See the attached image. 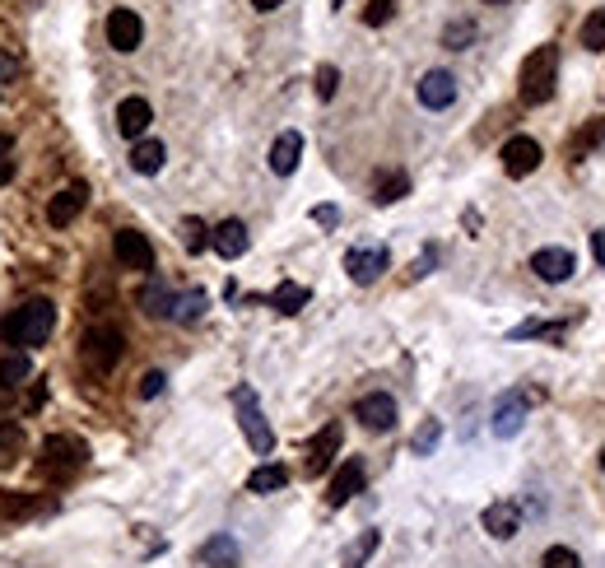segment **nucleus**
<instances>
[{
    "mask_svg": "<svg viewBox=\"0 0 605 568\" xmlns=\"http://www.w3.org/2000/svg\"><path fill=\"white\" fill-rule=\"evenodd\" d=\"M354 420H359L363 429H373V433H387L391 424H396V401H391L387 392L359 396V406H354Z\"/></svg>",
    "mask_w": 605,
    "mask_h": 568,
    "instance_id": "9d476101",
    "label": "nucleus"
},
{
    "mask_svg": "<svg viewBox=\"0 0 605 568\" xmlns=\"http://www.w3.org/2000/svg\"><path fill=\"white\" fill-rule=\"evenodd\" d=\"M484 5H508V0H484Z\"/></svg>",
    "mask_w": 605,
    "mask_h": 568,
    "instance_id": "49530a36",
    "label": "nucleus"
},
{
    "mask_svg": "<svg viewBox=\"0 0 605 568\" xmlns=\"http://www.w3.org/2000/svg\"><path fill=\"white\" fill-rule=\"evenodd\" d=\"M42 396H47V387H42V382H38V387L28 392V410H38V406H42Z\"/></svg>",
    "mask_w": 605,
    "mask_h": 568,
    "instance_id": "c03bdc74",
    "label": "nucleus"
},
{
    "mask_svg": "<svg viewBox=\"0 0 605 568\" xmlns=\"http://www.w3.org/2000/svg\"><path fill=\"white\" fill-rule=\"evenodd\" d=\"M149 122H154V108H149L145 98H121V108H117V131L126 140H145Z\"/></svg>",
    "mask_w": 605,
    "mask_h": 568,
    "instance_id": "f3484780",
    "label": "nucleus"
},
{
    "mask_svg": "<svg viewBox=\"0 0 605 568\" xmlns=\"http://www.w3.org/2000/svg\"><path fill=\"white\" fill-rule=\"evenodd\" d=\"M336 89H340V70L322 66V70H317V98H336Z\"/></svg>",
    "mask_w": 605,
    "mask_h": 568,
    "instance_id": "58836bf2",
    "label": "nucleus"
},
{
    "mask_svg": "<svg viewBox=\"0 0 605 568\" xmlns=\"http://www.w3.org/2000/svg\"><path fill=\"white\" fill-rule=\"evenodd\" d=\"M182 247L187 252H205L210 247V229H205L201 219H182Z\"/></svg>",
    "mask_w": 605,
    "mask_h": 568,
    "instance_id": "f704fd0d",
    "label": "nucleus"
},
{
    "mask_svg": "<svg viewBox=\"0 0 605 568\" xmlns=\"http://www.w3.org/2000/svg\"><path fill=\"white\" fill-rule=\"evenodd\" d=\"M433 261H438V247H424V257L415 261V271H410V275H415V280H419V275H429V271H433Z\"/></svg>",
    "mask_w": 605,
    "mask_h": 568,
    "instance_id": "79ce46f5",
    "label": "nucleus"
},
{
    "mask_svg": "<svg viewBox=\"0 0 605 568\" xmlns=\"http://www.w3.org/2000/svg\"><path fill=\"white\" fill-rule=\"evenodd\" d=\"M56 331V303L52 298H28V303H19L14 308V317L5 322V336H10V345H24V350H38V345H47Z\"/></svg>",
    "mask_w": 605,
    "mask_h": 568,
    "instance_id": "f257e3e1",
    "label": "nucleus"
},
{
    "mask_svg": "<svg viewBox=\"0 0 605 568\" xmlns=\"http://www.w3.org/2000/svg\"><path fill=\"white\" fill-rule=\"evenodd\" d=\"M201 312H205V294H201V289H191V294H177L173 322H196Z\"/></svg>",
    "mask_w": 605,
    "mask_h": 568,
    "instance_id": "7c9ffc66",
    "label": "nucleus"
},
{
    "mask_svg": "<svg viewBox=\"0 0 605 568\" xmlns=\"http://www.w3.org/2000/svg\"><path fill=\"white\" fill-rule=\"evenodd\" d=\"M19 452H24V429H19V424H0V471H5Z\"/></svg>",
    "mask_w": 605,
    "mask_h": 568,
    "instance_id": "cd10ccee",
    "label": "nucleus"
},
{
    "mask_svg": "<svg viewBox=\"0 0 605 568\" xmlns=\"http://www.w3.org/2000/svg\"><path fill=\"white\" fill-rule=\"evenodd\" d=\"M163 159H168L163 140H135V149H131V168H135V173L154 177V173L163 168Z\"/></svg>",
    "mask_w": 605,
    "mask_h": 568,
    "instance_id": "4be33fe9",
    "label": "nucleus"
},
{
    "mask_svg": "<svg viewBox=\"0 0 605 568\" xmlns=\"http://www.w3.org/2000/svg\"><path fill=\"white\" fill-rule=\"evenodd\" d=\"M173 303H177V294L163 280H149L145 289H140V308H145V317H173Z\"/></svg>",
    "mask_w": 605,
    "mask_h": 568,
    "instance_id": "412c9836",
    "label": "nucleus"
},
{
    "mask_svg": "<svg viewBox=\"0 0 605 568\" xmlns=\"http://www.w3.org/2000/svg\"><path fill=\"white\" fill-rule=\"evenodd\" d=\"M517 527H522V508H517L512 499H498V503L484 508V531H489L494 541H512Z\"/></svg>",
    "mask_w": 605,
    "mask_h": 568,
    "instance_id": "dca6fc26",
    "label": "nucleus"
},
{
    "mask_svg": "<svg viewBox=\"0 0 605 568\" xmlns=\"http://www.w3.org/2000/svg\"><path fill=\"white\" fill-rule=\"evenodd\" d=\"M89 461V447L80 443V438H70V433H56V438H47L42 443V471L52 475V480H66V475H75Z\"/></svg>",
    "mask_w": 605,
    "mask_h": 568,
    "instance_id": "39448f33",
    "label": "nucleus"
},
{
    "mask_svg": "<svg viewBox=\"0 0 605 568\" xmlns=\"http://www.w3.org/2000/svg\"><path fill=\"white\" fill-rule=\"evenodd\" d=\"M536 401V392H503L494 406V433L498 438H512V433L526 424V406Z\"/></svg>",
    "mask_w": 605,
    "mask_h": 568,
    "instance_id": "1a4fd4ad",
    "label": "nucleus"
},
{
    "mask_svg": "<svg viewBox=\"0 0 605 568\" xmlns=\"http://www.w3.org/2000/svg\"><path fill=\"white\" fill-rule=\"evenodd\" d=\"M554 75H559V52H554V47H536V52L526 56V61H522V75H517V94H522L526 108H540V103H550Z\"/></svg>",
    "mask_w": 605,
    "mask_h": 568,
    "instance_id": "f03ea898",
    "label": "nucleus"
},
{
    "mask_svg": "<svg viewBox=\"0 0 605 568\" xmlns=\"http://www.w3.org/2000/svg\"><path fill=\"white\" fill-rule=\"evenodd\" d=\"M256 10H280V0H252Z\"/></svg>",
    "mask_w": 605,
    "mask_h": 568,
    "instance_id": "a18cd8bd",
    "label": "nucleus"
},
{
    "mask_svg": "<svg viewBox=\"0 0 605 568\" xmlns=\"http://www.w3.org/2000/svg\"><path fill=\"white\" fill-rule=\"evenodd\" d=\"M14 182V136H0V187Z\"/></svg>",
    "mask_w": 605,
    "mask_h": 568,
    "instance_id": "4c0bfd02",
    "label": "nucleus"
},
{
    "mask_svg": "<svg viewBox=\"0 0 605 568\" xmlns=\"http://www.w3.org/2000/svg\"><path fill=\"white\" fill-rule=\"evenodd\" d=\"M121 354H126V336H121L117 326H89L80 340V359L89 373H98V378H108L112 368L121 364Z\"/></svg>",
    "mask_w": 605,
    "mask_h": 568,
    "instance_id": "7ed1b4c3",
    "label": "nucleus"
},
{
    "mask_svg": "<svg viewBox=\"0 0 605 568\" xmlns=\"http://www.w3.org/2000/svg\"><path fill=\"white\" fill-rule=\"evenodd\" d=\"M471 42H475V19H457V24L443 28V47H452V52L471 47Z\"/></svg>",
    "mask_w": 605,
    "mask_h": 568,
    "instance_id": "473e14b6",
    "label": "nucleus"
},
{
    "mask_svg": "<svg viewBox=\"0 0 605 568\" xmlns=\"http://www.w3.org/2000/svg\"><path fill=\"white\" fill-rule=\"evenodd\" d=\"M363 480H368V475H363V461L350 457L336 475H331V485H326V503H331V508H345L354 494H363Z\"/></svg>",
    "mask_w": 605,
    "mask_h": 568,
    "instance_id": "f8f14e48",
    "label": "nucleus"
},
{
    "mask_svg": "<svg viewBox=\"0 0 605 568\" xmlns=\"http://www.w3.org/2000/svg\"><path fill=\"white\" fill-rule=\"evenodd\" d=\"M592 257L605 266V229H596V233H592Z\"/></svg>",
    "mask_w": 605,
    "mask_h": 568,
    "instance_id": "37998d69",
    "label": "nucleus"
},
{
    "mask_svg": "<svg viewBox=\"0 0 605 568\" xmlns=\"http://www.w3.org/2000/svg\"><path fill=\"white\" fill-rule=\"evenodd\" d=\"M201 559L210 568H238V541H233V536H210V541L201 545Z\"/></svg>",
    "mask_w": 605,
    "mask_h": 568,
    "instance_id": "5701e85b",
    "label": "nucleus"
},
{
    "mask_svg": "<svg viewBox=\"0 0 605 568\" xmlns=\"http://www.w3.org/2000/svg\"><path fill=\"white\" fill-rule=\"evenodd\" d=\"M112 252H117V266H126V271H154V243L140 229H117Z\"/></svg>",
    "mask_w": 605,
    "mask_h": 568,
    "instance_id": "423d86ee",
    "label": "nucleus"
},
{
    "mask_svg": "<svg viewBox=\"0 0 605 568\" xmlns=\"http://www.w3.org/2000/svg\"><path fill=\"white\" fill-rule=\"evenodd\" d=\"M405 191H410V177H405V173H382V177H377V187H373V201L391 205V201H401Z\"/></svg>",
    "mask_w": 605,
    "mask_h": 568,
    "instance_id": "a878e982",
    "label": "nucleus"
},
{
    "mask_svg": "<svg viewBox=\"0 0 605 568\" xmlns=\"http://www.w3.org/2000/svg\"><path fill=\"white\" fill-rule=\"evenodd\" d=\"M601 471H605V447H601Z\"/></svg>",
    "mask_w": 605,
    "mask_h": 568,
    "instance_id": "de8ad7c7",
    "label": "nucleus"
},
{
    "mask_svg": "<svg viewBox=\"0 0 605 568\" xmlns=\"http://www.w3.org/2000/svg\"><path fill=\"white\" fill-rule=\"evenodd\" d=\"M233 406H238V424H242V433H247L252 452L256 457H270V452H275V433H270L266 415H261V406H256L252 387H238V392H233Z\"/></svg>",
    "mask_w": 605,
    "mask_h": 568,
    "instance_id": "20e7f679",
    "label": "nucleus"
},
{
    "mask_svg": "<svg viewBox=\"0 0 605 568\" xmlns=\"http://www.w3.org/2000/svg\"><path fill=\"white\" fill-rule=\"evenodd\" d=\"M289 485V471L284 466H275V461H266V466H256L252 475H247V489L252 494H275V489Z\"/></svg>",
    "mask_w": 605,
    "mask_h": 568,
    "instance_id": "b1692460",
    "label": "nucleus"
},
{
    "mask_svg": "<svg viewBox=\"0 0 605 568\" xmlns=\"http://www.w3.org/2000/svg\"><path fill=\"white\" fill-rule=\"evenodd\" d=\"M396 5H401V0H368V5H363V24H368V28H382L391 14H396Z\"/></svg>",
    "mask_w": 605,
    "mask_h": 568,
    "instance_id": "c9c22d12",
    "label": "nucleus"
},
{
    "mask_svg": "<svg viewBox=\"0 0 605 568\" xmlns=\"http://www.w3.org/2000/svg\"><path fill=\"white\" fill-rule=\"evenodd\" d=\"M312 219H317L322 229H336V224H340V210H336V205H317V210H312Z\"/></svg>",
    "mask_w": 605,
    "mask_h": 568,
    "instance_id": "a19ab883",
    "label": "nucleus"
},
{
    "mask_svg": "<svg viewBox=\"0 0 605 568\" xmlns=\"http://www.w3.org/2000/svg\"><path fill=\"white\" fill-rule=\"evenodd\" d=\"M438 438H443V424H438V420H424V424H419V433L410 438V452H415V457H429L433 447H438Z\"/></svg>",
    "mask_w": 605,
    "mask_h": 568,
    "instance_id": "c756f323",
    "label": "nucleus"
},
{
    "mask_svg": "<svg viewBox=\"0 0 605 568\" xmlns=\"http://www.w3.org/2000/svg\"><path fill=\"white\" fill-rule=\"evenodd\" d=\"M531 271H536V280H545V284H564L568 275L578 271V261H573L568 247H540L536 257H531Z\"/></svg>",
    "mask_w": 605,
    "mask_h": 568,
    "instance_id": "9b49d317",
    "label": "nucleus"
},
{
    "mask_svg": "<svg viewBox=\"0 0 605 568\" xmlns=\"http://www.w3.org/2000/svg\"><path fill=\"white\" fill-rule=\"evenodd\" d=\"M308 289L303 284H280L275 294H270V308L275 312H284V317H294V312H303V303H308Z\"/></svg>",
    "mask_w": 605,
    "mask_h": 568,
    "instance_id": "393cba45",
    "label": "nucleus"
},
{
    "mask_svg": "<svg viewBox=\"0 0 605 568\" xmlns=\"http://www.w3.org/2000/svg\"><path fill=\"white\" fill-rule=\"evenodd\" d=\"M419 103L429 112H443L457 103V80H452V70H429L424 80H419Z\"/></svg>",
    "mask_w": 605,
    "mask_h": 568,
    "instance_id": "4468645a",
    "label": "nucleus"
},
{
    "mask_svg": "<svg viewBox=\"0 0 605 568\" xmlns=\"http://www.w3.org/2000/svg\"><path fill=\"white\" fill-rule=\"evenodd\" d=\"M298 159H303V136H298V131H284V136H275V145H270V173L289 177L298 168Z\"/></svg>",
    "mask_w": 605,
    "mask_h": 568,
    "instance_id": "aec40b11",
    "label": "nucleus"
},
{
    "mask_svg": "<svg viewBox=\"0 0 605 568\" xmlns=\"http://www.w3.org/2000/svg\"><path fill=\"white\" fill-rule=\"evenodd\" d=\"M387 266H391L387 247H350V252H345V271H350L354 284H373Z\"/></svg>",
    "mask_w": 605,
    "mask_h": 568,
    "instance_id": "0eeeda50",
    "label": "nucleus"
},
{
    "mask_svg": "<svg viewBox=\"0 0 605 568\" xmlns=\"http://www.w3.org/2000/svg\"><path fill=\"white\" fill-rule=\"evenodd\" d=\"M340 438H345V429H340V424H326V429L312 438V443H308V475H322L326 466L336 461Z\"/></svg>",
    "mask_w": 605,
    "mask_h": 568,
    "instance_id": "a211bd4d",
    "label": "nucleus"
},
{
    "mask_svg": "<svg viewBox=\"0 0 605 568\" xmlns=\"http://www.w3.org/2000/svg\"><path fill=\"white\" fill-rule=\"evenodd\" d=\"M210 243H215V252L224 261H238L247 247H252V238H247V224L242 219H224L215 233H210Z\"/></svg>",
    "mask_w": 605,
    "mask_h": 568,
    "instance_id": "6ab92c4d",
    "label": "nucleus"
},
{
    "mask_svg": "<svg viewBox=\"0 0 605 568\" xmlns=\"http://www.w3.org/2000/svg\"><path fill=\"white\" fill-rule=\"evenodd\" d=\"M163 382H168V378H163L159 368H149L145 378H140V396H145V401H149V396H159V392H163Z\"/></svg>",
    "mask_w": 605,
    "mask_h": 568,
    "instance_id": "ea45409f",
    "label": "nucleus"
},
{
    "mask_svg": "<svg viewBox=\"0 0 605 568\" xmlns=\"http://www.w3.org/2000/svg\"><path fill=\"white\" fill-rule=\"evenodd\" d=\"M540 159H545V149H540L531 136H512L508 145H503V173L508 177H531L540 168Z\"/></svg>",
    "mask_w": 605,
    "mask_h": 568,
    "instance_id": "6e6552de",
    "label": "nucleus"
},
{
    "mask_svg": "<svg viewBox=\"0 0 605 568\" xmlns=\"http://www.w3.org/2000/svg\"><path fill=\"white\" fill-rule=\"evenodd\" d=\"M605 140V117H592V126H582L578 136H573V159H582L587 149H596Z\"/></svg>",
    "mask_w": 605,
    "mask_h": 568,
    "instance_id": "2f4dec72",
    "label": "nucleus"
},
{
    "mask_svg": "<svg viewBox=\"0 0 605 568\" xmlns=\"http://www.w3.org/2000/svg\"><path fill=\"white\" fill-rule=\"evenodd\" d=\"M0 70H5V61H0Z\"/></svg>",
    "mask_w": 605,
    "mask_h": 568,
    "instance_id": "09e8293b",
    "label": "nucleus"
},
{
    "mask_svg": "<svg viewBox=\"0 0 605 568\" xmlns=\"http://www.w3.org/2000/svg\"><path fill=\"white\" fill-rule=\"evenodd\" d=\"M540 568H582V559L568 550V545H550L545 550V559H540Z\"/></svg>",
    "mask_w": 605,
    "mask_h": 568,
    "instance_id": "e433bc0d",
    "label": "nucleus"
},
{
    "mask_svg": "<svg viewBox=\"0 0 605 568\" xmlns=\"http://www.w3.org/2000/svg\"><path fill=\"white\" fill-rule=\"evenodd\" d=\"M84 205H89V187H84V182H70L66 191H56L52 205H47V219H52V229H66V224H75Z\"/></svg>",
    "mask_w": 605,
    "mask_h": 568,
    "instance_id": "ddd939ff",
    "label": "nucleus"
},
{
    "mask_svg": "<svg viewBox=\"0 0 605 568\" xmlns=\"http://www.w3.org/2000/svg\"><path fill=\"white\" fill-rule=\"evenodd\" d=\"M28 378V359L24 354H10V359H0V392H14L19 382Z\"/></svg>",
    "mask_w": 605,
    "mask_h": 568,
    "instance_id": "c85d7f7f",
    "label": "nucleus"
},
{
    "mask_svg": "<svg viewBox=\"0 0 605 568\" xmlns=\"http://www.w3.org/2000/svg\"><path fill=\"white\" fill-rule=\"evenodd\" d=\"M377 541H382L377 531H363L359 541H354L350 550H345V568H363V564H368V555H373V550H377Z\"/></svg>",
    "mask_w": 605,
    "mask_h": 568,
    "instance_id": "72a5a7b5",
    "label": "nucleus"
},
{
    "mask_svg": "<svg viewBox=\"0 0 605 568\" xmlns=\"http://www.w3.org/2000/svg\"><path fill=\"white\" fill-rule=\"evenodd\" d=\"M145 38V24H140V14L135 10H112L108 14V42L117 52H135Z\"/></svg>",
    "mask_w": 605,
    "mask_h": 568,
    "instance_id": "2eb2a0df",
    "label": "nucleus"
},
{
    "mask_svg": "<svg viewBox=\"0 0 605 568\" xmlns=\"http://www.w3.org/2000/svg\"><path fill=\"white\" fill-rule=\"evenodd\" d=\"M582 47L587 52H605V5L582 19Z\"/></svg>",
    "mask_w": 605,
    "mask_h": 568,
    "instance_id": "bb28decb",
    "label": "nucleus"
}]
</instances>
